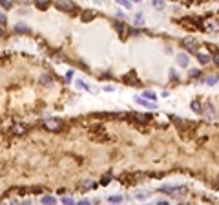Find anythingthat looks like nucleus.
Returning <instances> with one entry per match:
<instances>
[{
  "label": "nucleus",
  "instance_id": "1",
  "mask_svg": "<svg viewBox=\"0 0 219 205\" xmlns=\"http://www.w3.org/2000/svg\"><path fill=\"white\" fill-rule=\"evenodd\" d=\"M183 46L186 48V51H190V53H199V42L196 41V39H192V37H186V39H183Z\"/></svg>",
  "mask_w": 219,
  "mask_h": 205
},
{
  "label": "nucleus",
  "instance_id": "2",
  "mask_svg": "<svg viewBox=\"0 0 219 205\" xmlns=\"http://www.w3.org/2000/svg\"><path fill=\"white\" fill-rule=\"evenodd\" d=\"M44 126H46L48 130H51V132H59L60 128H62V124H60L59 119H44Z\"/></svg>",
  "mask_w": 219,
  "mask_h": 205
},
{
  "label": "nucleus",
  "instance_id": "3",
  "mask_svg": "<svg viewBox=\"0 0 219 205\" xmlns=\"http://www.w3.org/2000/svg\"><path fill=\"white\" fill-rule=\"evenodd\" d=\"M9 132H11V134H15V136H22V134H26V132H27V124L15 123V124H11Z\"/></svg>",
  "mask_w": 219,
  "mask_h": 205
},
{
  "label": "nucleus",
  "instance_id": "4",
  "mask_svg": "<svg viewBox=\"0 0 219 205\" xmlns=\"http://www.w3.org/2000/svg\"><path fill=\"white\" fill-rule=\"evenodd\" d=\"M122 82H126V84H133V86H137L139 84V77L133 73V72H130L128 75H124L122 77Z\"/></svg>",
  "mask_w": 219,
  "mask_h": 205
},
{
  "label": "nucleus",
  "instance_id": "5",
  "mask_svg": "<svg viewBox=\"0 0 219 205\" xmlns=\"http://www.w3.org/2000/svg\"><path fill=\"white\" fill-rule=\"evenodd\" d=\"M55 7H59L60 11H71L75 7L73 2H55Z\"/></svg>",
  "mask_w": 219,
  "mask_h": 205
},
{
  "label": "nucleus",
  "instance_id": "6",
  "mask_svg": "<svg viewBox=\"0 0 219 205\" xmlns=\"http://www.w3.org/2000/svg\"><path fill=\"white\" fill-rule=\"evenodd\" d=\"M128 117H132L133 121H142V123H146V121H150L152 117L150 116H146V114H128Z\"/></svg>",
  "mask_w": 219,
  "mask_h": 205
},
{
  "label": "nucleus",
  "instance_id": "7",
  "mask_svg": "<svg viewBox=\"0 0 219 205\" xmlns=\"http://www.w3.org/2000/svg\"><path fill=\"white\" fill-rule=\"evenodd\" d=\"M135 101L139 102V104H142V106H146V108H154V110H155V104H154V102H150V101H146L144 97H139V95H137V97H135Z\"/></svg>",
  "mask_w": 219,
  "mask_h": 205
},
{
  "label": "nucleus",
  "instance_id": "8",
  "mask_svg": "<svg viewBox=\"0 0 219 205\" xmlns=\"http://www.w3.org/2000/svg\"><path fill=\"white\" fill-rule=\"evenodd\" d=\"M177 64L183 66V68L188 66V55H186V53H179V55H177Z\"/></svg>",
  "mask_w": 219,
  "mask_h": 205
},
{
  "label": "nucleus",
  "instance_id": "9",
  "mask_svg": "<svg viewBox=\"0 0 219 205\" xmlns=\"http://www.w3.org/2000/svg\"><path fill=\"white\" fill-rule=\"evenodd\" d=\"M93 17H95V13H93L91 9H86V11L82 13V20H84V22H90V20H93Z\"/></svg>",
  "mask_w": 219,
  "mask_h": 205
},
{
  "label": "nucleus",
  "instance_id": "10",
  "mask_svg": "<svg viewBox=\"0 0 219 205\" xmlns=\"http://www.w3.org/2000/svg\"><path fill=\"white\" fill-rule=\"evenodd\" d=\"M197 61L201 62V64H208L210 62V55H206V53H197Z\"/></svg>",
  "mask_w": 219,
  "mask_h": 205
},
{
  "label": "nucleus",
  "instance_id": "11",
  "mask_svg": "<svg viewBox=\"0 0 219 205\" xmlns=\"http://www.w3.org/2000/svg\"><path fill=\"white\" fill-rule=\"evenodd\" d=\"M113 28H115L119 33H124V31H126V24H124V22H119V20L113 22Z\"/></svg>",
  "mask_w": 219,
  "mask_h": 205
},
{
  "label": "nucleus",
  "instance_id": "12",
  "mask_svg": "<svg viewBox=\"0 0 219 205\" xmlns=\"http://www.w3.org/2000/svg\"><path fill=\"white\" fill-rule=\"evenodd\" d=\"M170 119H172L174 123H175V124H177V126H179V130H184V128H186V123H184V121H181L179 117H175V116H172Z\"/></svg>",
  "mask_w": 219,
  "mask_h": 205
},
{
  "label": "nucleus",
  "instance_id": "13",
  "mask_svg": "<svg viewBox=\"0 0 219 205\" xmlns=\"http://www.w3.org/2000/svg\"><path fill=\"white\" fill-rule=\"evenodd\" d=\"M42 203L44 205H55L57 203V200H55L53 196H42Z\"/></svg>",
  "mask_w": 219,
  "mask_h": 205
},
{
  "label": "nucleus",
  "instance_id": "14",
  "mask_svg": "<svg viewBox=\"0 0 219 205\" xmlns=\"http://www.w3.org/2000/svg\"><path fill=\"white\" fill-rule=\"evenodd\" d=\"M192 110L196 112V114H203V106H201L199 101H194L192 102Z\"/></svg>",
  "mask_w": 219,
  "mask_h": 205
},
{
  "label": "nucleus",
  "instance_id": "15",
  "mask_svg": "<svg viewBox=\"0 0 219 205\" xmlns=\"http://www.w3.org/2000/svg\"><path fill=\"white\" fill-rule=\"evenodd\" d=\"M144 99L150 102H155V94L154 92H144Z\"/></svg>",
  "mask_w": 219,
  "mask_h": 205
},
{
  "label": "nucleus",
  "instance_id": "16",
  "mask_svg": "<svg viewBox=\"0 0 219 205\" xmlns=\"http://www.w3.org/2000/svg\"><path fill=\"white\" fill-rule=\"evenodd\" d=\"M35 4H37V7H39V9H42V11L49 7V4H48L46 0H39V2H35Z\"/></svg>",
  "mask_w": 219,
  "mask_h": 205
},
{
  "label": "nucleus",
  "instance_id": "17",
  "mask_svg": "<svg viewBox=\"0 0 219 205\" xmlns=\"http://www.w3.org/2000/svg\"><path fill=\"white\" fill-rule=\"evenodd\" d=\"M0 6H2L4 9H11V7H13V2H9V0H0Z\"/></svg>",
  "mask_w": 219,
  "mask_h": 205
},
{
  "label": "nucleus",
  "instance_id": "18",
  "mask_svg": "<svg viewBox=\"0 0 219 205\" xmlns=\"http://www.w3.org/2000/svg\"><path fill=\"white\" fill-rule=\"evenodd\" d=\"M203 29H204V31H212V29H216V24H214V22H206V24L203 26Z\"/></svg>",
  "mask_w": 219,
  "mask_h": 205
},
{
  "label": "nucleus",
  "instance_id": "19",
  "mask_svg": "<svg viewBox=\"0 0 219 205\" xmlns=\"http://www.w3.org/2000/svg\"><path fill=\"white\" fill-rule=\"evenodd\" d=\"M15 29H17L19 33H26V31H27V26H26V24H17Z\"/></svg>",
  "mask_w": 219,
  "mask_h": 205
},
{
  "label": "nucleus",
  "instance_id": "20",
  "mask_svg": "<svg viewBox=\"0 0 219 205\" xmlns=\"http://www.w3.org/2000/svg\"><path fill=\"white\" fill-rule=\"evenodd\" d=\"M90 187H95V181H91V180L82 181V189H90Z\"/></svg>",
  "mask_w": 219,
  "mask_h": 205
},
{
  "label": "nucleus",
  "instance_id": "21",
  "mask_svg": "<svg viewBox=\"0 0 219 205\" xmlns=\"http://www.w3.org/2000/svg\"><path fill=\"white\" fill-rule=\"evenodd\" d=\"M62 203H64V205H77V203H75V200H73V198H66V196L62 198Z\"/></svg>",
  "mask_w": 219,
  "mask_h": 205
},
{
  "label": "nucleus",
  "instance_id": "22",
  "mask_svg": "<svg viewBox=\"0 0 219 205\" xmlns=\"http://www.w3.org/2000/svg\"><path fill=\"white\" fill-rule=\"evenodd\" d=\"M212 61L216 66H219V51H214V57H212Z\"/></svg>",
  "mask_w": 219,
  "mask_h": 205
},
{
  "label": "nucleus",
  "instance_id": "23",
  "mask_svg": "<svg viewBox=\"0 0 219 205\" xmlns=\"http://www.w3.org/2000/svg\"><path fill=\"white\" fill-rule=\"evenodd\" d=\"M217 81H219V77H208V79H206V84H216Z\"/></svg>",
  "mask_w": 219,
  "mask_h": 205
},
{
  "label": "nucleus",
  "instance_id": "24",
  "mask_svg": "<svg viewBox=\"0 0 219 205\" xmlns=\"http://www.w3.org/2000/svg\"><path fill=\"white\" fill-rule=\"evenodd\" d=\"M135 24H139V26H142V24H144V19H142V15H137V17H135Z\"/></svg>",
  "mask_w": 219,
  "mask_h": 205
},
{
  "label": "nucleus",
  "instance_id": "25",
  "mask_svg": "<svg viewBox=\"0 0 219 205\" xmlns=\"http://www.w3.org/2000/svg\"><path fill=\"white\" fill-rule=\"evenodd\" d=\"M199 75H201L199 70H192V72H190V77H194V79H196V77H199Z\"/></svg>",
  "mask_w": 219,
  "mask_h": 205
},
{
  "label": "nucleus",
  "instance_id": "26",
  "mask_svg": "<svg viewBox=\"0 0 219 205\" xmlns=\"http://www.w3.org/2000/svg\"><path fill=\"white\" fill-rule=\"evenodd\" d=\"M110 180H112V174H106V176H104V180H102L100 183H102V185H108V181H110Z\"/></svg>",
  "mask_w": 219,
  "mask_h": 205
},
{
  "label": "nucleus",
  "instance_id": "27",
  "mask_svg": "<svg viewBox=\"0 0 219 205\" xmlns=\"http://www.w3.org/2000/svg\"><path fill=\"white\" fill-rule=\"evenodd\" d=\"M110 202H113V203H117V202H120L122 200V196H112V198H108Z\"/></svg>",
  "mask_w": 219,
  "mask_h": 205
},
{
  "label": "nucleus",
  "instance_id": "28",
  "mask_svg": "<svg viewBox=\"0 0 219 205\" xmlns=\"http://www.w3.org/2000/svg\"><path fill=\"white\" fill-rule=\"evenodd\" d=\"M119 4H120V6H124L126 9H130V7H132V4H130V2H124V0H120Z\"/></svg>",
  "mask_w": 219,
  "mask_h": 205
},
{
  "label": "nucleus",
  "instance_id": "29",
  "mask_svg": "<svg viewBox=\"0 0 219 205\" xmlns=\"http://www.w3.org/2000/svg\"><path fill=\"white\" fill-rule=\"evenodd\" d=\"M71 77H73V72L69 70V72L66 73V82H69V81H71Z\"/></svg>",
  "mask_w": 219,
  "mask_h": 205
},
{
  "label": "nucleus",
  "instance_id": "30",
  "mask_svg": "<svg viewBox=\"0 0 219 205\" xmlns=\"http://www.w3.org/2000/svg\"><path fill=\"white\" fill-rule=\"evenodd\" d=\"M6 22H7V19H6V17L0 13V26H6Z\"/></svg>",
  "mask_w": 219,
  "mask_h": 205
},
{
  "label": "nucleus",
  "instance_id": "31",
  "mask_svg": "<svg viewBox=\"0 0 219 205\" xmlns=\"http://www.w3.org/2000/svg\"><path fill=\"white\" fill-rule=\"evenodd\" d=\"M154 6H155V7H157V9H161V7H162V6H164V4H162V2H161V0H155V2H154Z\"/></svg>",
  "mask_w": 219,
  "mask_h": 205
},
{
  "label": "nucleus",
  "instance_id": "32",
  "mask_svg": "<svg viewBox=\"0 0 219 205\" xmlns=\"http://www.w3.org/2000/svg\"><path fill=\"white\" fill-rule=\"evenodd\" d=\"M40 82H42V84H48V82H51V79H49V77H42Z\"/></svg>",
  "mask_w": 219,
  "mask_h": 205
},
{
  "label": "nucleus",
  "instance_id": "33",
  "mask_svg": "<svg viewBox=\"0 0 219 205\" xmlns=\"http://www.w3.org/2000/svg\"><path fill=\"white\" fill-rule=\"evenodd\" d=\"M77 84H79L80 88H84V90H88V84H86V82H82V81H79V82H77Z\"/></svg>",
  "mask_w": 219,
  "mask_h": 205
},
{
  "label": "nucleus",
  "instance_id": "34",
  "mask_svg": "<svg viewBox=\"0 0 219 205\" xmlns=\"http://www.w3.org/2000/svg\"><path fill=\"white\" fill-rule=\"evenodd\" d=\"M79 205H91V203H90V200H80Z\"/></svg>",
  "mask_w": 219,
  "mask_h": 205
},
{
  "label": "nucleus",
  "instance_id": "35",
  "mask_svg": "<svg viewBox=\"0 0 219 205\" xmlns=\"http://www.w3.org/2000/svg\"><path fill=\"white\" fill-rule=\"evenodd\" d=\"M157 205H168V202H159Z\"/></svg>",
  "mask_w": 219,
  "mask_h": 205
},
{
  "label": "nucleus",
  "instance_id": "36",
  "mask_svg": "<svg viewBox=\"0 0 219 205\" xmlns=\"http://www.w3.org/2000/svg\"><path fill=\"white\" fill-rule=\"evenodd\" d=\"M214 187H219V180H217V181H216V183H214Z\"/></svg>",
  "mask_w": 219,
  "mask_h": 205
},
{
  "label": "nucleus",
  "instance_id": "37",
  "mask_svg": "<svg viewBox=\"0 0 219 205\" xmlns=\"http://www.w3.org/2000/svg\"><path fill=\"white\" fill-rule=\"evenodd\" d=\"M11 205H20V203H19V202H13V203H11Z\"/></svg>",
  "mask_w": 219,
  "mask_h": 205
},
{
  "label": "nucleus",
  "instance_id": "38",
  "mask_svg": "<svg viewBox=\"0 0 219 205\" xmlns=\"http://www.w3.org/2000/svg\"><path fill=\"white\" fill-rule=\"evenodd\" d=\"M0 35H2V28H0Z\"/></svg>",
  "mask_w": 219,
  "mask_h": 205
},
{
  "label": "nucleus",
  "instance_id": "39",
  "mask_svg": "<svg viewBox=\"0 0 219 205\" xmlns=\"http://www.w3.org/2000/svg\"><path fill=\"white\" fill-rule=\"evenodd\" d=\"M179 205H186V203H179Z\"/></svg>",
  "mask_w": 219,
  "mask_h": 205
},
{
  "label": "nucleus",
  "instance_id": "40",
  "mask_svg": "<svg viewBox=\"0 0 219 205\" xmlns=\"http://www.w3.org/2000/svg\"><path fill=\"white\" fill-rule=\"evenodd\" d=\"M2 205H6V203H2Z\"/></svg>",
  "mask_w": 219,
  "mask_h": 205
}]
</instances>
